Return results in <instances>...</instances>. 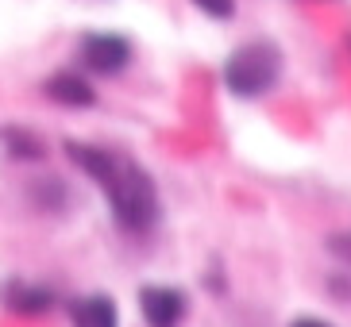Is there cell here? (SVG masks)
Returning a JSON list of instances; mask_svg holds the SVG:
<instances>
[{
    "mask_svg": "<svg viewBox=\"0 0 351 327\" xmlns=\"http://www.w3.org/2000/svg\"><path fill=\"white\" fill-rule=\"evenodd\" d=\"M70 319L73 327H120V316H116L112 297L104 293H93V297H82L70 304Z\"/></svg>",
    "mask_w": 351,
    "mask_h": 327,
    "instance_id": "5",
    "label": "cell"
},
{
    "mask_svg": "<svg viewBox=\"0 0 351 327\" xmlns=\"http://www.w3.org/2000/svg\"><path fill=\"white\" fill-rule=\"evenodd\" d=\"M66 154H70L73 166H82L104 189L120 227H128V231H151L155 227L158 189L139 162H132L120 151H104V146H89V143H66Z\"/></svg>",
    "mask_w": 351,
    "mask_h": 327,
    "instance_id": "1",
    "label": "cell"
},
{
    "mask_svg": "<svg viewBox=\"0 0 351 327\" xmlns=\"http://www.w3.org/2000/svg\"><path fill=\"white\" fill-rule=\"evenodd\" d=\"M282 77V54L274 42H243L224 62V85L236 96H263Z\"/></svg>",
    "mask_w": 351,
    "mask_h": 327,
    "instance_id": "2",
    "label": "cell"
},
{
    "mask_svg": "<svg viewBox=\"0 0 351 327\" xmlns=\"http://www.w3.org/2000/svg\"><path fill=\"white\" fill-rule=\"evenodd\" d=\"M43 89H47L51 101L66 104V108H89V104H97V92L89 89V81L77 77V73H54Z\"/></svg>",
    "mask_w": 351,
    "mask_h": 327,
    "instance_id": "6",
    "label": "cell"
},
{
    "mask_svg": "<svg viewBox=\"0 0 351 327\" xmlns=\"http://www.w3.org/2000/svg\"><path fill=\"white\" fill-rule=\"evenodd\" d=\"M139 308H143L147 327H182L186 319V293L170 285H147L139 289Z\"/></svg>",
    "mask_w": 351,
    "mask_h": 327,
    "instance_id": "4",
    "label": "cell"
},
{
    "mask_svg": "<svg viewBox=\"0 0 351 327\" xmlns=\"http://www.w3.org/2000/svg\"><path fill=\"white\" fill-rule=\"evenodd\" d=\"M289 327H328V324H320V319H293Z\"/></svg>",
    "mask_w": 351,
    "mask_h": 327,
    "instance_id": "11",
    "label": "cell"
},
{
    "mask_svg": "<svg viewBox=\"0 0 351 327\" xmlns=\"http://www.w3.org/2000/svg\"><path fill=\"white\" fill-rule=\"evenodd\" d=\"M8 146H12V154H20V158H43V146L35 143L27 131H8Z\"/></svg>",
    "mask_w": 351,
    "mask_h": 327,
    "instance_id": "8",
    "label": "cell"
},
{
    "mask_svg": "<svg viewBox=\"0 0 351 327\" xmlns=\"http://www.w3.org/2000/svg\"><path fill=\"white\" fill-rule=\"evenodd\" d=\"M4 304L16 308V312H27V316H35V312H47V308L54 304V297H51V289H43V285L8 281V285H4Z\"/></svg>",
    "mask_w": 351,
    "mask_h": 327,
    "instance_id": "7",
    "label": "cell"
},
{
    "mask_svg": "<svg viewBox=\"0 0 351 327\" xmlns=\"http://www.w3.org/2000/svg\"><path fill=\"white\" fill-rule=\"evenodd\" d=\"M132 58V42L112 31H93L82 39V62L93 73H120Z\"/></svg>",
    "mask_w": 351,
    "mask_h": 327,
    "instance_id": "3",
    "label": "cell"
},
{
    "mask_svg": "<svg viewBox=\"0 0 351 327\" xmlns=\"http://www.w3.org/2000/svg\"><path fill=\"white\" fill-rule=\"evenodd\" d=\"M201 12H208L213 20H228L232 12H236V0H193Z\"/></svg>",
    "mask_w": 351,
    "mask_h": 327,
    "instance_id": "9",
    "label": "cell"
},
{
    "mask_svg": "<svg viewBox=\"0 0 351 327\" xmlns=\"http://www.w3.org/2000/svg\"><path fill=\"white\" fill-rule=\"evenodd\" d=\"M332 250L351 262V235H336V239H332Z\"/></svg>",
    "mask_w": 351,
    "mask_h": 327,
    "instance_id": "10",
    "label": "cell"
}]
</instances>
